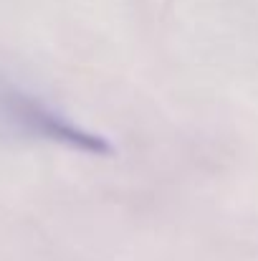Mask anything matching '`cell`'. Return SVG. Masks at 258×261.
Returning <instances> with one entry per match:
<instances>
[{"label": "cell", "instance_id": "cell-1", "mask_svg": "<svg viewBox=\"0 0 258 261\" xmlns=\"http://www.w3.org/2000/svg\"><path fill=\"white\" fill-rule=\"evenodd\" d=\"M0 140L61 147L86 158H111L114 145L74 114L25 84L0 74Z\"/></svg>", "mask_w": 258, "mask_h": 261}]
</instances>
